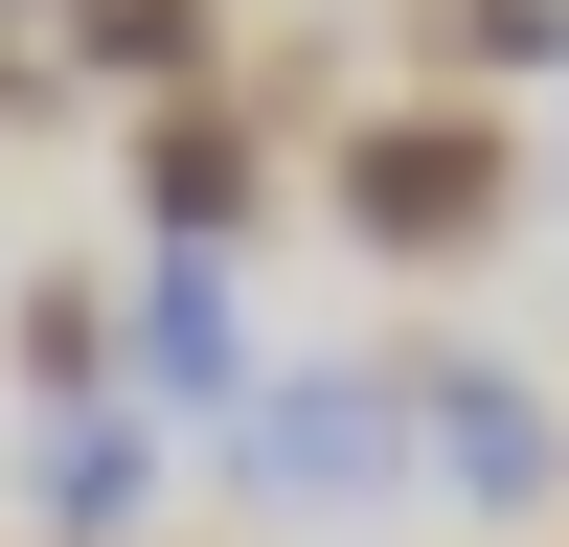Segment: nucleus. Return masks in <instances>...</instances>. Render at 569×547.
Segmentation results:
<instances>
[{"instance_id":"obj_2","label":"nucleus","mask_w":569,"mask_h":547,"mask_svg":"<svg viewBox=\"0 0 569 547\" xmlns=\"http://www.w3.org/2000/svg\"><path fill=\"white\" fill-rule=\"evenodd\" d=\"M228 434H251V501H388L410 479V365H251V410H228Z\"/></svg>"},{"instance_id":"obj_6","label":"nucleus","mask_w":569,"mask_h":547,"mask_svg":"<svg viewBox=\"0 0 569 547\" xmlns=\"http://www.w3.org/2000/svg\"><path fill=\"white\" fill-rule=\"evenodd\" d=\"M388 69L410 91H525V69H569V0H410Z\"/></svg>"},{"instance_id":"obj_4","label":"nucleus","mask_w":569,"mask_h":547,"mask_svg":"<svg viewBox=\"0 0 569 547\" xmlns=\"http://www.w3.org/2000/svg\"><path fill=\"white\" fill-rule=\"evenodd\" d=\"M114 388L137 410H251V319H228V251H160L114 297Z\"/></svg>"},{"instance_id":"obj_7","label":"nucleus","mask_w":569,"mask_h":547,"mask_svg":"<svg viewBox=\"0 0 569 547\" xmlns=\"http://www.w3.org/2000/svg\"><path fill=\"white\" fill-rule=\"evenodd\" d=\"M0 342H23V388H114V297H91V274H23Z\"/></svg>"},{"instance_id":"obj_8","label":"nucleus","mask_w":569,"mask_h":547,"mask_svg":"<svg viewBox=\"0 0 569 547\" xmlns=\"http://www.w3.org/2000/svg\"><path fill=\"white\" fill-rule=\"evenodd\" d=\"M547 501H569V410H547Z\"/></svg>"},{"instance_id":"obj_9","label":"nucleus","mask_w":569,"mask_h":547,"mask_svg":"<svg viewBox=\"0 0 569 547\" xmlns=\"http://www.w3.org/2000/svg\"><path fill=\"white\" fill-rule=\"evenodd\" d=\"M0 23H69V0H0Z\"/></svg>"},{"instance_id":"obj_1","label":"nucleus","mask_w":569,"mask_h":547,"mask_svg":"<svg viewBox=\"0 0 569 547\" xmlns=\"http://www.w3.org/2000/svg\"><path fill=\"white\" fill-rule=\"evenodd\" d=\"M319 206H342L365 274H479L501 228H525V115L501 91H342V137H319Z\"/></svg>"},{"instance_id":"obj_5","label":"nucleus","mask_w":569,"mask_h":547,"mask_svg":"<svg viewBox=\"0 0 569 547\" xmlns=\"http://www.w3.org/2000/svg\"><path fill=\"white\" fill-rule=\"evenodd\" d=\"M410 456H433L456 501H547V410L501 388V365H456V342L410 365Z\"/></svg>"},{"instance_id":"obj_3","label":"nucleus","mask_w":569,"mask_h":547,"mask_svg":"<svg viewBox=\"0 0 569 547\" xmlns=\"http://www.w3.org/2000/svg\"><path fill=\"white\" fill-rule=\"evenodd\" d=\"M114 160H137V228H160V251H228V228L273 206V115H251L228 69L137 91V137H114Z\"/></svg>"}]
</instances>
